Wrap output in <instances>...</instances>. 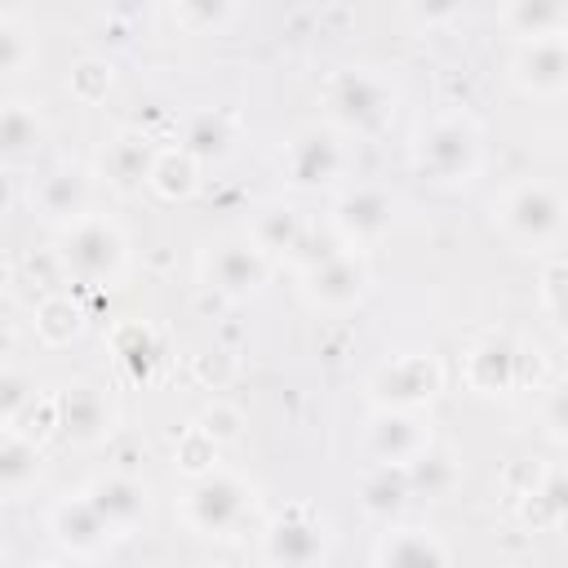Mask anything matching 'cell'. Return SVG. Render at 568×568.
Returning a JSON list of instances; mask_svg holds the SVG:
<instances>
[{"label": "cell", "instance_id": "14", "mask_svg": "<svg viewBox=\"0 0 568 568\" xmlns=\"http://www.w3.org/2000/svg\"><path fill=\"white\" fill-rule=\"evenodd\" d=\"M93 506L102 510V519H106V524H124V519H133V515H138L142 497H138V488H133V484L111 479V484H98Z\"/></svg>", "mask_w": 568, "mask_h": 568}, {"label": "cell", "instance_id": "21", "mask_svg": "<svg viewBox=\"0 0 568 568\" xmlns=\"http://www.w3.org/2000/svg\"><path fill=\"white\" fill-rule=\"evenodd\" d=\"M22 138H27V120H22V111H9V115H4V142L18 151V146H27Z\"/></svg>", "mask_w": 568, "mask_h": 568}, {"label": "cell", "instance_id": "23", "mask_svg": "<svg viewBox=\"0 0 568 568\" xmlns=\"http://www.w3.org/2000/svg\"><path fill=\"white\" fill-rule=\"evenodd\" d=\"M550 297H555L559 324H568V275H550Z\"/></svg>", "mask_w": 568, "mask_h": 568}, {"label": "cell", "instance_id": "12", "mask_svg": "<svg viewBox=\"0 0 568 568\" xmlns=\"http://www.w3.org/2000/svg\"><path fill=\"white\" fill-rule=\"evenodd\" d=\"M386 568H444V555L430 537H395L382 555Z\"/></svg>", "mask_w": 568, "mask_h": 568}, {"label": "cell", "instance_id": "10", "mask_svg": "<svg viewBox=\"0 0 568 568\" xmlns=\"http://www.w3.org/2000/svg\"><path fill=\"white\" fill-rule=\"evenodd\" d=\"M364 288V271L351 257H328L315 266V297L324 302H346Z\"/></svg>", "mask_w": 568, "mask_h": 568}, {"label": "cell", "instance_id": "8", "mask_svg": "<svg viewBox=\"0 0 568 568\" xmlns=\"http://www.w3.org/2000/svg\"><path fill=\"white\" fill-rule=\"evenodd\" d=\"M320 555V532L311 524H275L271 532V559L284 568H306Z\"/></svg>", "mask_w": 568, "mask_h": 568}, {"label": "cell", "instance_id": "5", "mask_svg": "<svg viewBox=\"0 0 568 568\" xmlns=\"http://www.w3.org/2000/svg\"><path fill=\"white\" fill-rule=\"evenodd\" d=\"M288 169H293V178L302 186L333 178V169H337V142L328 133H302L293 142V151H288Z\"/></svg>", "mask_w": 568, "mask_h": 568}, {"label": "cell", "instance_id": "6", "mask_svg": "<svg viewBox=\"0 0 568 568\" xmlns=\"http://www.w3.org/2000/svg\"><path fill=\"white\" fill-rule=\"evenodd\" d=\"M191 510H195V519L204 528H226L240 515V488L231 479H204L191 493Z\"/></svg>", "mask_w": 568, "mask_h": 568}, {"label": "cell", "instance_id": "26", "mask_svg": "<svg viewBox=\"0 0 568 568\" xmlns=\"http://www.w3.org/2000/svg\"><path fill=\"white\" fill-rule=\"evenodd\" d=\"M550 417H555V426H564V430H568V386L555 395V404H550Z\"/></svg>", "mask_w": 568, "mask_h": 568}, {"label": "cell", "instance_id": "24", "mask_svg": "<svg viewBox=\"0 0 568 568\" xmlns=\"http://www.w3.org/2000/svg\"><path fill=\"white\" fill-rule=\"evenodd\" d=\"M266 226H271V235H275L271 244H280V240H284V244H293V217H288V213H284V217H280V213H275V217H266Z\"/></svg>", "mask_w": 568, "mask_h": 568}, {"label": "cell", "instance_id": "11", "mask_svg": "<svg viewBox=\"0 0 568 568\" xmlns=\"http://www.w3.org/2000/svg\"><path fill=\"white\" fill-rule=\"evenodd\" d=\"M390 222V204L377 191H355L342 200V226L355 235H377Z\"/></svg>", "mask_w": 568, "mask_h": 568}, {"label": "cell", "instance_id": "7", "mask_svg": "<svg viewBox=\"0 0 568 568\" xmlns=\"http://www.w3.org/2000/svg\"><path fill=\"white\" fill-rule=\"evenodd\" d=\"M213 275H217L222 288L244 293V288H253L262 280V253L257 248H244V244H226L213 257Z\"/></svg>", "mask_w": 568, "mask_h": 568}, {"label": "cell", "instance_id": "22", "mask_svg": "<svg viewBox=\"0 0 568 568\" xmlns=\"http://www.w3.org/2000/svg\"><path fill=\"white\" fill-rule=\"evenodd\" d=\"M515 18H524L537 36H541V27H550V22H559V9H519Z\"/></svg>", "mask_w": 568, "mask_h": 568}, {"label": "cell", "instance_id": "13", "mask_svg": "<svg viewBox=\"0 0 568 568\" xmlns=\"http://www.w3.org/2000/svg\"><path fill=\"white\" fill-rule=\"evenodd\" d=\"M58 524H62V537L67 541H80V546H89V541H98L111 524L102 519V510L93 506V501H75V506H62V515H58Z\"/></svg>", "mask_w": 568, "mask_h": 568}, {"label": "cell", "instance_id": "15", "mask_svg": "<svg viewBox=\"0 0 568 568\" xmlns=\"http://www.w3.org/2000/svg\"><path fill=\"white\" fill-rule=\"evenodd\" d=\"M373 444H377V453L408 457V453L417 448V430H413V422H404V417H386V422H377Z\"/></svg>", "mask_w": 568, "mask_h": 568}, {"label": "cell", "instance_id": "19", "mask_svg": "<svg viewBox=\"0 0 568 568\" xmlns=\"http://www.w3.org/2000/svg\"><path fill=\"white\" fill-rule=\"evenodd\" d=\"M142 169H146V155H142L133 142H120V146L111 151V173H115L120 182H133V178H142Z\"/></svg>", "mask_w": 568, "mask_h": 568}, {"label": "cell", "instance_id": "25", "mask_svg": "<svg viewBox=\"0 0 568 568\" xmlns=\"http://www.w3.org/2000/svg\"><path fill=\"white\" fill-rule=\"evenodd\" d=\"M22 457H27V453H22L18 444H9V453H4V475H9V479L22 475Z\"/></svg>", "mask_w": 568, "mask_h": 568}, {"label": "cell", "instance_id": "1", "mask_svg": "<svg viewBox=\"0 0 568 568\" xmlns=\"http://www.w3.org/2000/svg\"><path fill=\"white\" fill-rule=\"evenodd\" d=\"M333 106H337V115H342L346 124L373 129V124H382V115H386V89H382L373 75H364V71H346V75L333 84Z\"/></svg>", "mask_w": 568, "mask_h": 568}, {"label": "cell", "instance_id": "17", "mask_svg": "<svg viewBox=\"0 0 568 568\" xmlns=\"http://www.w3.org/2000/svg\"><path fill=\"white\" fill-rule=\"evenodd\" d=\"M67 422H71L80 435H89V430L102 422L98 395H93V390H71V395H67Z\"/></svg>", "mask_w": 568, "mask_h": 568}, {"label": "cell", "instance_id": "3", "mask_svg": "<svg viewBox=\"0 0 568 568\" xmlns=\"http://www.w3.org/2000/svg\"><path fill=\"white\" fill-rule=\"evenodd\" d=\"M506 217H510V226H515L519 235L541 240V235H550V231L559 226L564 209H559V200H555L546 186H524V191L506 204Z\"/></svg>", "mask_w": 568, "mask_h": 568}, {"label": "cell", "instance_id": "4", "mask_svg": "<svg viewBox=\"0 0 568 568\" xmlns=\"http://www.w3.org/2000/svg\"><path fill=\"white\" fill-rule=\"evenodd\" d=\"M67 257H71V266L80 271V275H106L111 266H115V257H120V240L106 231V226H80L75 235H71V244H67Z\"/></svg>", "mask_w": 568, "mask_h": 568}, {"label": "cell", "instance_id": "18", "mask_svg": "<svg viewBox=\"0 0 568 568\" xmlns=\"http://www.w3.org/2000/svg\"><path fill=\"white\" fill-rule=\"evenodd\" d=\"M80 195H84L80 173H58V178L49 182V191H44V204H49L53 213H71V209L80 204Z\"/></svg>", "mask_w": 568, "mask_h": 568}, {"label": "cell", "instance_id": "20", "mask_svg": "<svg viewBox=\"0 0 568 568\" xmlns=\"http://www.w3.org/2000/svg\"><path fill=\"white\" fill-rule=\"evenodd\" d=\"M186 142H191V151H222V124L204 115V120L191 129V138H186Z\"/></svg>", "mask_w": 568, "mask_h": 568}, {"label": "cell", "instance_id": "2", "mask_svg": "<svg viewBox=\"0 0 568 568\" xmlns=\"http://www.w3.org/2000/svg\"><path fill=\"white\" fill-rule=\"evenodd\" d=\"M422 164L439 178H457L470 164V129L462 124H435L422 138Z\"/></svg>", "mask_w": 568, "mask_h": 568}, {"label": "cell", "instance_id": "9", "mask_svg": "<svg viewBox=\"0 0 568 568\" xmlns=\"http://www.w3.org/2000/svg\"><path fill=\"white\" fill-rule=\"evenodd\" d=\"M519 67H524V80L555 89V84L568 80V49H564L559 40H537V44L519 58Z\"/></svg>", "mask_w": 568, "mask_h": 568}, {"label": "cell", "instance_id": "16", "mask_svg": "<svg viewBox=\"0 0 568 568\" xmlns=\"http://www.w3.org/2000/svg\"><path fill=\"white\" fill-rule=\"evenodd\" d=\"M386 386H399L395 395H404V399H413V395H430V368L422 364V359H404V364H395L390 373H386Z\"/></svg>", "mask_w": 568, "mask_h": 568}]
</instances>
